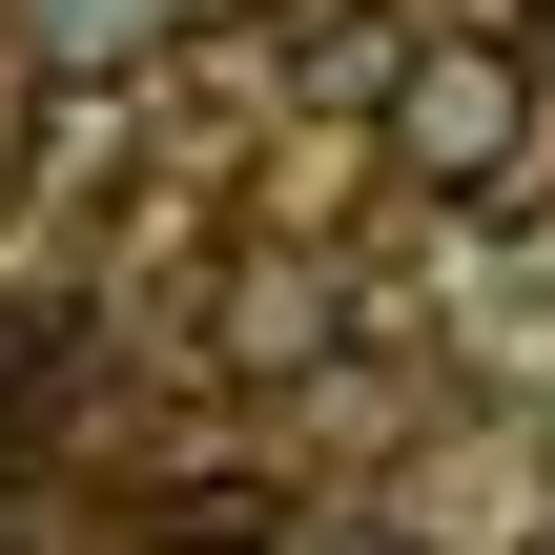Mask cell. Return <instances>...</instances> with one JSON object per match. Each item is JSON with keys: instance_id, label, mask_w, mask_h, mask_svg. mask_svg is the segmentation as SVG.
I'll use <instances>...</instances> for the list:
<instances>
[{"instance_id": "1", "label": "cell", "mask_w": 555, "mask_h": 555, "mask_svg": "<svg viewBox=\"0 0 555 555\" xmlns=\"http://www.w3.org/2000/svg\"><path fill=\"white\" fill-rule=\"evenodd\" d=\"M371 124H391V185L412 206H515L535 185V41H494V21H412V62L371 82Z\"/></svg>"}, {"instance_id": "2", "label": "cell", "mask_w": 555, "mask_h": 555, "mask_svg": "<svg viewBox=\"0 0 555 555\" xmlns=\"http://www.w3.org/2000/svg\"><path fill=\"white\" fill-rule=\"evenodd\" d=\"M206 309H227V330H206L227 371H309V350H330V268H309V247H247Z\"/></svg>"}, {"instance_id": "3", "label": "cell", "mask_w": 555, "mask_h": 555, "mask_svg": "<svg viewBox=\"0 0 555 555\" xmlns=\"http://www.w3.org/2000/svg\"><path fill=\"white\" fill-rule=\"evenodd\" d=\"M391 62H412V21H391V0H309V21H288V62H268V82H288V103H371V82H391Z\"/></svg>"}, {"instance_id": "4", "label": "cell", "mask_w": 555, "mask_h": 555, "mask_svg": "<svg viewBox=\"0 0 555 555\" xmlns=\"http://www.w3.org/2000/svg\"><path fill=\"white\" fill-rule=\"evenodd\" d=\"M21 371H41V330H21V309H0V412H21Z\"/></svg>"}, {"instance_id": "5", "label": "cell", "mask_w": 555, "mask_h": 555, "mask_svg": "<svg viewBox=\"0 0 555 555\" xmlns=\"http://www.w3.org/2000/svg\"><path fill=\"white\" fill-rule=\"evenodd\" d=\"M21 185H41V165H21V103H0V227H21Z\"/></svg>"}, {"instance_id": "6", "label": "cell", "mask_w": 555, "mask_h": 555, "mask_svg": "<svg viewBox=\"0 0 555 555\" xmlns=\"http://www.w3.org/2000/svg\"><path fill=\"white\" fill-rule=\"evenodd\" d=\"M288 555H412V535H288Z\"/></svg>"}, {"instance_id": "7", "label": "cell", "mask_w": 555, "mask_h": 555, "mask_svg": "<svg viewBox=\"0 0 555 555\" xmlns=\"http://www.w3.org/2000/svg\"><path fill=\"white\" fill-rule=\"evenodd\" d=\"M535 21H555V0H494V41H535Z\"/></svg>"}]
</instances>
